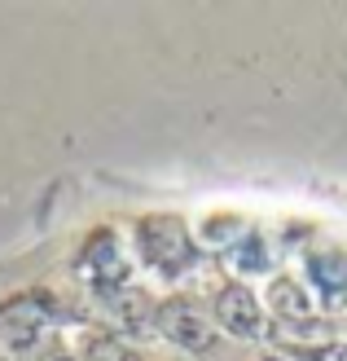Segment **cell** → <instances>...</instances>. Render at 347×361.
<instances>
[{"label":"cell","instance_id":"1","mask_svg":"<svg viewBox=\"0 0 347 361\" xmlns=\"http://www.w3.org/2000/svg\"><path fill=\"white\" fill-rule=\"evenodd\" d=\"M137 256L158 278H180L198 260V243L180 216H145L137 225Z\"/></svg>","mask_w":347,"mask_h":361},{"label":"cell","instance_id":"2","mask_svg":"<svg viewBox=\"0 0 347 361\" xmlns=\"http://www.w3.org/2000/svg\"><path fill=\"white\" fill-rule=\"evenodd\" d=\"M58 326V309L44 295H13L0 304V357H27L31 348H40Z\"/></svg>","mask_w":347,"mask_h":361},{"label":"cell","instance_id":"3","mask_svg":"<svg viewBox=\"0 0 347 361\" xmlns=\"http://www.w3.org/2000/svg\"><path fill=\"white\" fill-rule=\"evenodd\" d=\"M154 331L168 344L185 348V353H211L215 348V322L207 309H198L194 300H168L154 313Z\"/></svg>","mask_w":347,"mask_h":361},{"label":"cell","instance_id":"4","mask_svg":"<svg viewBox=\"0 0 347 361\" xmlns=\"http://www.w3.org/2000/svg\"><path fill=\"white\" fill-rule=\"evenodd\" d=\"M211 322H215V331H225L233 339H260L268 331V313H264L260 295H255L251 286H242V282H229L225 291L215 295Z\"/></svg>","mask_w":347,"mask_h":361},{"label":"cell","instance_id":"5","mask_svg":"<svg viewBox=\"0 0 347 361\" xmlns=\"http://www.w3.org/2000/svg\"><path fill=\"white\" fill-rule=\"evenodd\" d=\"M80 269H84L88 286H93V291L101 295V304L111 300V295H119V291H127V286H132V264H127L123 247L115 243V233H111V238L101 233V238L88 243Z\"/></svg>","mask_w":347,"mask_h":361},{"label":"cell","instance_id":"6","mask_svg":"<svg viewBox=\"0 0 347 361\" xmlns=\"http://www.w3.org/2000/svg\"><path fill=\"white\" fill-rule=\"evenodd\" d=\"M268 313L277 317L286 331H303V326L317 322V300H313V291H308L299 278L277 274L268 282Z\"/></svg>","mask_w":347,"mask_h":361},{"label":"cell","instance_id":"7","mask_svg":"<svg viewBox=\"0 0 347 361\" xmlns=\"http://www.w3.org/2000/svg\"><path fill=\"white\" fill-rule=\"evenodd\" d=\"M308 274H313V286L325 300L347 295V260L339 251H313V256H308Z\"/></svg>","mask_w":347,"mask_h":361},{"label":"cell","instance_id":"8","mask_svg":"<svg viewBox=\"0 0 347 361\" xmlns=\"http://www.w3.org/2000/svg\"><path fill=\"white\" fill-rule=\"evenodd\" d=\"M229 264L237 269V274H264V269H268V251H264V243L255 238V233H242V238L229 243Z\"/></svg>","mask_w":347,"mask_h":361},{"label":"cell","instance_id":"9","mask_svg":"<svg viewBox=\"0 0 347 361\" xmlns=\"http://www.w3.org/2000/svg\"><path fill=\"white\" fill-rule=\"evenodd\" d=\"M80 361H141V353L127 348L123 339L106 335V331H93V335L84 339V357Z\"/></svg>","mask_w":347,"mask_h":361},{"label":"cell","instance_id":"10","mask_svg":"<svg viewBox=\"0 0 347 361\" xmlns=\"http://www.w3.org/2000/svg\"><path fill=\"white\" fill-rule=\"evenodd\" d=\"M313 361H347V339H330V344L313 348Z\"/></svg>","mask_w":347,"mask_h":361},{"label":"cell","instance_id":"11","mask_svg":"<svg viewBox=\"0 0 347 361\" xmlns=\"http://www.w3.org/2000/svg\"><path fill=\"white\" fill-rule=\"evenodd\" d=\"M40 361H80V357H75V353H62V348H53V353H44Z\"/></svg>","mask_w":347,"mask_h":361},{"label":"cell","instance_id":"12","mask_svg":"<svg viewBox=\"0 0 347 361\" xmlns=\"http://www.w3.org/2000/svg\"><path fill=\"white\" fill-rule=\"evenodd\" d=\"M264 361H290V357H264Z\"/></svg>","mask_w":347,"mask_h":361}]
</instances>
